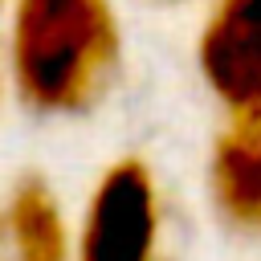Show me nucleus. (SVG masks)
<instances>
[{
	"mask_svg": "<svg viewBox=\"0 0 261 261\" xmlns=\"http://www.w3.org/2000/svg\"><path fill=\"white\" fill-rule=\"evenodd\" d=\"M122 57L114 0H8V82L33 114H86Z\"/></svg>",
	"mask_w": 261,
	"mask_h": 261,
	"instance_id": "obj_1",
	"label": "nucleus"
},
{
	"mask_svg": "<svg viewBox=\"0 0 261 261\" xmlns=\"http://www.w3.org/2000/svg\"><path fill=\"white\" fill-rule=\"evenodd\" d=\"M163 200L151 167L114 159L90 188L73 224V261H159Z\"/></svg>",
	"mask_w": 261,
	"mask_h": 261,
	"instance_id": "obj_2",
	"label": "nucleus"
},
{
	"mask_svg": "<svg viewBox=\"0 0 261 261\" xmlns=\"http://www.w3.org/2000/svg\"><path fill=\"white\" fill-rule=\"evenodd\" d=\"M196 65L228 118L261 114V0H216L196 41Z\"/></svg>",
	"mask_w": 261,
	"mask_h": 261,
	"instance_id": "obj_3",
	"label": "nucleus"
},
{
	"mask_svg": "<svg viewBox=\"0 0 261 261\" xmlns=\"http://www.w3.org/2000/svg\"><path fill=\"white\" fill-rule=\"evenodd\" d=\"M0 261H73V220L45 175H20L0 204Z\"/></svg>",
	"mask_w": 261,
	"mask_h": 261,
	"instance_id": "obj_4",
	"label": "nucleus"
},
{
	"mask_svg": "<svg viewBox=\"0 0 261 261\" xmlns=\"http://www.w3.org/2000/svg\"><path fill=\"white\" fill-rule=\"evenodd\" d=\"M208 192L220 220L261 237V114L228 118V126L216 135Z\"/></svg>",
	"mask_w": 261,
	"mask_h": 261,
	"instance_id": "obj_5",
	"label": "nucleus"
},
{
	"mask_svg": "<svg viewBox=\"0 0 261 261\" xmlns=\"http://www.w3.org/2000/svg\"><path fill=\"white\" fill-rule=\"evenodd\" d=\"M0 98H4V73H0Z\"/></svg>",
	"mask_w": 261,
	"mask_h": 261,
	"instance_id": "obj_6",
	"label": "nucleus"
},
{
	"mask_svg": "<svg viewBox=\"0 0 261 261\" xmlns=\"http://www.w3.org/2000/svg\"><path fill=\"white\" fill-rule=\"evenodd\" d=\"M4 4H8V0H0V8H4Z\"/></svg>",
	"mask_w": 261,
	"mask_h": 261,
	"instance_id": "obj_7",
	"label": "nucleus"
}]
</instances>
